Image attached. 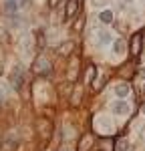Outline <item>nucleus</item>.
Here are the masks:
<instances>
[{
	"label": "nucleus",
	"mask_w": 145,
	"mask_h": 151,
	"mask_svg": "<svg viewBox=\"0 0 145 151\" xmlns=\"http://www.w3.org/2000/svg\"><path fill=\"white\" fill-rule=\"evenodd\" d=\"M32 70H34L36 75H42V77H47V75H50V63L47 60V57H40L34 60V65H32Z\"/></svg>",
	"instance_id": "obj_1"
},
{
	"label": "nucleus",
	"mask_w": 145,
	"mask_h": 151,
	"mask_svg": "<svg viewBox=\"0 0 145 151\" xmlns=\"http://www.w3.org/2000/svg\"><path fill=\"white\" fill-rule=\"evenodd\" d=\"M141 45H143V35L141 32H135L131 36V42H129V50H131V57L137 58L141 55Z\"/></svg>",
	"instance_id": "obj_2"
},
{
	"label": "nucleus",
	"mask_w": 145,
	"mask_h": 151,
	"mask_svg": "<svg viewBox=\"0 0 145 151\" xmlns=\"http://www.w3.org/2000/svg\"><path fill=\"white\" fill-rule=\"evenodd\" d=\"M10 83H12L14 89H22V83H24L22 67H14V70H12V75H10Z\"/></svg>",
	"instance_id": "obj_3"
},
{
	"label": "nucleus",
	"mask_w": 145,
	"mask_h": 151,
	"mask_svg": "<svg viewBox=\"0 0 145 151\" xmlns=\"http://www.w3.org/2000/svg\"><path fill=\"white\" fill-rule=\"evenodd\" d=\"M77 8H79V0H69V2H67V10H65L67 18H72L75 12H77Z\"/></svg>",
	"instance_id": "obj_4"
},
{
	"label": "nucleus",
	"mask_w": 145,
	"mask_h": 151,
	"mask_svg": "<svg viewBox=\"0 0 145 151\" xmlns=\"http://www.w3.org/2000/svg\"><path fill=\"white\" fill-rule=\"evenodd\" d=\"M127 111H129L127 101H117V103L113 105V113H117V115H123V113H127Z\"/></svg>",
	"instance_id": "obj_5"
},
{
	"label": "nucleus",
	"mask_w": 145,
	"mask_h": 151,
	"mask_svg": "<svg viewBox=\"0 0 145 151\" xmlns=\"http://www.w3.org/2000/svg\"><path fill=\"white\" fill-rule=\"evenodd\" d=\"M4 10H6V14H14V12L18 10V4L14 0H6L4 2Z\"/></svg>",
	"instance_id": "obj_6"
},
{
	"label": "nucleus",
	"mask_w": 145,
	"mask_h": 151,
	"mask_svg": "<svg viewBox=\"0 0 145 151\" xmlns=\"http://www.w3.org/2000/svg\"><path fill=\"white\" fill-rule=\"evenodd\" d=\"M115 93H117V97H127L129 95V85H119L115 89Z\"/></svg>",
	"instance_id": "obj_7"
},
{
	"label": "nucleus",
	"mask_w": 145,
	"mask_h": 151,
	"mask_svg": "<svg viewBox=\"0 0 145 151\" xmlns=\"http://www.w3.org/2000/svg\"><path fill=\"white\" fill-rule=\"evenodd\" d=\"M101 22H105V24H109V22H113V14H111V10H103L101 12Z\"/></svg>",
	"instance_id": "obj_8"
},
{
	"label": "nucleus",
	"mask_w": 145,
	"mask_h": 151,
	"mask_svg": "<svg viewBox=\"0 0 145 151\" xmlns=\"http://www.w3.org/2000/svg\"><path fill=\"white\" fill-rule=\"evenodd\" d=\"M72 48H75V45H72V42H65L62 47H59V52L67 57V55H69V50H72Z\"/></svg>",
	"instance_id": "obj_9"
},
{
	"label": "nucleus",
	"mask_w": 145,
	"mask_h": 151,
	"mask_svg": "<svg viewBox=\"0 0 145 151\" xmlns=\"http://www.w3.org/2000/svg\"><path fill=\"white\" fill-rule=\"evenodd\" d=\"M117 151H129V143L125 139H119V143H117Z\"/></svg>",
	"instance_id": "obj_10"
},
{
	"label": "nucleus",
	"mask_w": 145,
	"mask_h": 151,
	"mask_svg": "<svg viewBox=\"0 0 145 151\" xmlns=\"http://www.w3.org/2000/svg\"><path fill=\"white\" fill-rule=\"evenodd\" d=\"M97 75V69L95 67H89V70H87V83H93V77Z\"/></svg>",
	"instance_id": "obj_11"
},
{
	"label": "nucleus",
	"mask_w": 145,
	"mask_h": 151,
	"mask_svg": "<svg viewBox=\"0 0 145 151\" xmlns=\"http://www.w3.org/2000/svg\"><path fill=\"white\" fill-rule=\"evenodd\" d=\"M101 147L105 151H113V141H109V139H103L101 141Z\"/></svg>",
	"instance_id": "obj_12"
},
{
	"label": "nucleus",
	"mask_w": 145,
	"mask_h": 151,
	"mask_svg": "<svg viewBox=\"0 0 145 151\" xmlns=\"http://www.w3.org/2000/svg\"><path fill=\"white\" fill-rule=\"evenodd\" d=\"M125 50V40H117L115 42V52H123Z\"/></svg>",
	"instance_id": "obj_13"
},
{
	"label": "nucleus",
	"mask_w": 145,
	"mask_h": 151,
	"mask_svg": "<svg viewBox=\"0 0 145 151\" xmlns=\"http://www.w3.org/2000/svg\"><path fill=\"white\" fill-rule=\"evenodd\" d=\"M83 24H85V20H83V18H79V22L75 24V30H81V28H83Z\"/></svg>",
	"instance_id": "obj_14"
},
{
	"label": "nucleus",
	"mask_w": 145,
	"mask_h": 151,
	"mask_svg": "<svg viewBox=\"0 0 145 151\" xmlns=\"http://www.w3.org/2000/svg\"><path fill=\"white\" fill-rule=\"evenodd\" d=\"M101 40H103V42H107V40H109V35H107V32H101Z\"/></svg>",
	"instance_id": "obj_15"
},
{
	"label": "nucleus",
	"mask_w": 145,
	"mask_h": 151,
	"mask_svg": "<svg viewBox=\"0 0 145 151\" xmlns=\"http://www.w3.org/2000/svg\"><path fill=\"white\" fill-rule=\"evenodd\" d=\"M103 2H105V0H93V4H95V6H99V4H103Z\"/></svg>",
	"instance_id": "obj_16"
},
{
	"label": "nucleus",
	"mask_w": 145,
	"mask_h": 151,
	"mask_svg": "<svg viewBox=\"0 0 145 151\" xmlns=\"http://www.w3.org/2000/svg\"><path fill=\"white\" fill-rule=\"evenodd\" d=\"M59 151H71V149H69V147H60Z\"/></svg>",
	"instance_id": "obj_17"
},
{
	"label": "nucleus",
	"mask_w": 145,
	"mask_h": 151,
	"mask_svg": "<svg viewBox=\"0 0 145 151\" xmlns=\"http://www.w3.org/2000/svg\"><path fill=\"white\" fill-rule=\"evenodd\" d=\"M141 77H143V79H145V69H141Z\"/></svg>",
	"instance_id": "obj_18"
}]
</instances>
